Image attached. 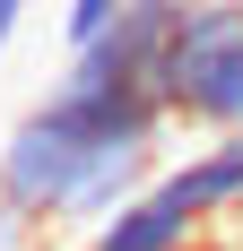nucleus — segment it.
<instances>
[{
    "label": "nucleus",
    "mask_w": 243,
    "mask_h": 251,
    "mask_svg": "<svg viewBox=\"0 0 243 251\" xmlns=\"http://www.w3.org/2000/svg\"><path fill=\"white\" fill-rule=\"evenodd\" d=\"M165 104L156 87H104L61 61L44 96L26 104L0 139V208H18L35 234L87 226L96 234L122 200H139L165 156Z\"/></svg>",
    "instance_id": "nucleus-1"
},
{
    "label": "nucleus",
    "mask_w": 243,
    "mask_h": 251,
    "mask_svg": "<svg viewBox=\"0 0 243 251\" xmlns=\"http://www.w3.org/2000/svg\"><path fill=\"white\" fill-rule=\"evenodd\" d=\"M156 104L174 130H200V139L243 130V18L235 9H217V0L182 9L165 61H156Z\"/></svg>",
    "instance_id": "nucleus-2"
},
{
    "label": "nucleus",
    "mask_w": 243,
    "mask_h": 251,
    "mask_svg": "<svg viewBox=\"0 0 243 251\" xmlns=\"http://www.w3.org/2000/svg\"><path fill=\"white\" fill-rule=\"evenodd\" d=\"M122 9H130V0H70V9H61V44H70V52H87L104 26L122 18Z\"/></svg>",
    "instance_id": "nucleus-3"
},
{
    "label": "nucleus",
    "mask_w": 243,
    "mask_h": 251,
    "mask_svg": "<svg viewBox=\"0 0 243 251\" xmlns=\"http://www.w3.org/2000/svg\"><path fill=\"white\" fill-rule=\"evenodd\" d=\"M0 251H35V226H26L18 208H0Z\"/></svg>",
    "instance_id": "nucleus-4"
},
{
    "label": "nucleus",
    "mask_w": 243,
    "mask_h": 251,
    "mask_svg": "<svg viewBox=\"0 0 243 251\" xmlns=\"http://www.w3.org/2000/svg\"><path fill=\"white\" fill-rule=\"evenodd\" d=\"M26 9H35V0H0V52L18 44V26H26Z\"/></svg>",
    "instance_id": "nucleus-5"
},
{
    "label": "nucleus",
    "mask_w": 243,
    "mask_h": 251,
    "mask_svg": "<svg viewBox=\"0 0 243 251\" xmlns=\"http://www.w3.org/2000/svg\"><path fill=\"white\" fill-rule=\"evenodd\" d=\"M217 9H235V18H243V0H217Z\"/></svg>",
    "instance_id": "nucleus-6"
}]
</instances>
